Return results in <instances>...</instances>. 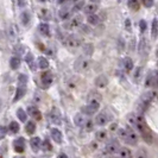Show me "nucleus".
<instances>
[{
	"label": "nucleus",
	"instance_id": "1",
	"mask_svg": "<svg viewBox=\"0 0 158 158\" xmlns=\"http://www.w3.org/2000/svg\"><path fill=\"white\" fill-rule=\"evenodd\" d=\"M118 135L120 139H123L127 144H135L138 142V135L135 132V130L131 128V127L119 128Z\"/></svg>",
	"mask_w": 158,
	"mask_h": 158
},
{
	"label": "nucleus",
	"instance_id": "47",
	"mask_svg": "<svg viewBox=\"0 0 158 158\" xmlns=\"http://www.w3.org/2000/svg\"><path fill=\"white\" fill-rule=\"evenodd\" d=\"M90 1H92V2H99L100 0H90Z\"/></svg>",
	"mask_w": 158,
	"mask_h": 158
},
{
	"label": "nucleus",
	"instance_id": "49",
	"mask_svg": "<svg viewBox=\"0 0 158 158\" xmlns=\"http://www.w3.org/2000/svg\"><path fill=\"white\" fill-rule=\"evenodd\" d=\"M16 158H24V157H16Z\"/></svg>",
	"mask_w": 158,
	"mask_h": 158
},
{
	"label": "nucleus",
	"instance_id": "38",
	"mask_svg": "<svg viewBox=\"0 0 158 158\" xmlns=\"http://www.w3.org/2000/svg\"><path fill=\"white\" fill-rule=\"evenodd\" d=\"M55 113H56V111L52 112V114H51V120H52V123H54V124L60 125V123H61V120H60V115H58V114L56 115Z\"/></svg>",
	"mask_w": 158,
	"mask_h": 158
},
{
	"label": "nucleus",
	"instance_id": "36",
	"mask_svg": "<svg viewBox=\"0 0 158 158\" xmlns=\"http://www.w3.org/2000/svg\"><path fill=\"white\" fill-rule=\"evenodd\" d=\"M93 127H94V123H93V120L88 118L87 123H86V125H85V127H83V128H85L86 131H88V132H89V131H92V130H93Z\"/></svg>",
	"mask_w": 158,
	"mask_h": 158
},
{
	"label": "nucleus",
	"instance_id": "14",
	"mask_svg": "<svg viewBox=\"0 0 158 158\" xmlns=\"http://www.w3.org/2000/svg\"><path fill=\"white\" fill-rule=\"evenodd\" d=\"M13 146H15V150L17 152H19V153L23 152L25 150V140H24V138H18V139H16L15 143H13Z\"/></svg>",
	"mask_w": 158,
	"mask_h": 158
},
{
	"label": "nucleus",
	"instance_id": "34",
	"mask_svg": "<svg viewBox=\"0 0 158 158\" xmlns=\"http://www.w3.org/2000/svg\"><path fill=\"white\" fill-rule=\"evenodd\" d=\"M128 6L133 11H137L139 8V0H128Z\"/></svg>",
	"mask_w": 158,
	"mask_h": 158
},
{
	"label": "nucleus",
	"instance_id": "35",
	"mask_svg": "<svg viewBox=\"0 0 158 158\" xmlns=\"http://www.w3.org/2000/svg\"><path fill=\"white\" fill-rule=\"evenodd\" d=\"M26 82H27V76L24 75V74H20V75L18 76V85L26 86Z\"/></svg>",
	"mask_w": 158,
	"mask_h": 158
},
{
	"label": "nucleus",
	"instance_id": "45",
	"mask_svg": "<svg viewBox=\"0 0 158 158\" xmlns=\"http://www.w3.org/2000/svg\"><path fill=\"white\" fill-rule=\"evenodd\" d=\"M58 158H68V156H67L64 152H61V153L58 155Z\"/></svg>",
	"mask_w": 158,
	"mask_h": 158
},
{
	"label": "nucleus",
	"instance_id": "3",
	"mask_svg": "<svg viewBox=\"0 0 158 158\" xmlns=\"http://www.w3.org/2000/svg\"><path fill=\"white\" fill-rule=\"evenodd\" d=\"M64 44L69 49H77L81 45V40L79 37H76L75 35H70L64 40Z\"/></svg>",
	"mask_w": 158,
	"mask_h": 158
},
{
	"label": "nucleus",
	"instance_id": "43",
	"mask_svg": "<svg viewBox=\"0 0 158 158\" xmlns=\"http://www.w3.org/2000/svg\"><path fill=\"white\" fill-rule=\"evenodd\" d=\"M5 135H6V128L5 126H1V139L5 137Z\"/></svg>",
	"mask_w": 158,
	"mask_h": 158
},
{
	"label": "nucleus",
	"instance_id": "7",
	"mask_svg": "<svg viewBox=\"0 0 158 158\" xmlns=\"http://www.w3.org/2000/svg\"><path fill=\"white\" fill-rule=\"evenodd\" d=\"M88 118L86 117V114L85 113H79V114H76L75 117H74V124L76 125V126L79 127H85L86 125V123H87Z\"/></svg>",
	"mask_w": 158,
	"mask_h": 158
},
{
	"label": "nucleus",
	"instance_id": "4",
	"mask_svg": "<svg viewBox=\"0 0 158 158\" xmlns=\"http://www.w3.org/2000/svg\"><path fill=\"white\" fill-rule=\"evenodd\" d=\"M82 24V16L80 15H76V16L71 17L70 19L68 20V23L65 24L64 26L68 29V30H71V29H75V27H79Z\"/></svg>",
	"mask_w": 158,
	"mask_h": 158
},
{
	"label": "nucleus",
	"instance_id": "33",
	"mask_svg": "<svg viewBox=\"0 0 158 158\" xmlns=\"http://www.w3.org/2000/svg\"><path fill=\"white\" fill-rule=\"evenodd\" d=\"M25 61H26V63L31 67V69H35V67H33V55H32L31 52H27V55L25 56Z\"/></svg>",
	"mask_w": 158,
	"mask_h": 158
},
{
	"label": "nucleus",
	"instance_id": "41",
	"mask_svg": "<svg viewBox=\"0 0 158 158\" xmlns=\"http://www.w3.org/2000/svg\"><path fill=\"white\" fill-rule=\"evenodd\" d=\"M139 27H140V31L144 32L146 30V22L145 20H140V23H139Z\"/></svg>",
	"mask_w": 158,
	"mask_h": 158
},
{
	"label": "nucleus",
	"instance_id": "27",
	"mask_svg": "<svg viewBox=\"0 0 158 158\" xmlns=\"http://www.w3.org/2000/svg\"><path fill=\"white\" fill-rule=\"evenodd\" d=\"M38 67L40 69H48L49 67V61L45 57H38Z\"/></svg>",
	"mask_w": 158,
	"mask_h": 158
},
{
	"label": "nucleus",
	"instance_id": "23",
	"mask_svg": "<svg viewBox=\"0 0 158 158\" xmlns=\"http://www.w3.org/2000/svg\"><path fill=\"white\" fill-rule=\"evenodd\" d=\"M158 36V20L153 19L152 22V27H151V37L152 38H157Z\"/></svg>",
	"mask_w": 158,
	"mask_h": 158
},
{
	"label": "nucleus",
	"instance_id": "12",
	"mask_svg": "<svg viewBox=\"0 0 158 158\" xmlns=\"http://www.w3.org/2000/svg\"><path fill=\"white\" fill-rule=\"evenodd\" d=\"M27 114L31 115L32 118L36 119V120H40L42 119V113L40 112V110L37 107H33V106H30L27 108Z\"/></svg>",
	"mask_w": 158,
	"mask_h": 158
},
{
	"label": "nucleus",
	"instance_id": "29",
	"mask_svg": "<svg viewBox=\"0 0 158 158\" xmlns=\"http://www.w3.org/2000/svg\"><path fill=\"white\" fill-rule=\"evenodd\" d=\"M87 22L90 25H98L99 24V17L96 16V15H88V18H87Z\"/></svg>",
	"mask_w": 158,
	"mask_h": 158
},
{
	"label": "nucleus",
	"instance_id": "18",
	"mask_svg": "<svg viewBox=\"0 0 158 158\" xmlns=\"http://www.w3.org/2000/svg\"><path fill=\"white\" fill-rule=\"evenodd\" d=\"M38 16H40L43 20H50V19H51V12H50V10H48V8L42 7V8H40V11H38Z\"/></svg>",
	"mask_w": 158,
	"mask_h": 158
},
{
	"label": "nucleus",
	"instance_id": "25",
	"mask_svg": "<svg viewBox=\"0 0 158 158\" xmlns=\"http://www.w3.org/2000/svg\"><path fill=\"white\" fill-rule=\"evenodd\" d=\"M95 137H96V139L98 140H100V142H103V140H106L107 139V132L105 131V130H99L96 133H95Z\"/></svg>",
	"mask_w": 158,
	"mask_h": 158
},
{
	"label": "nucleus",
	"instance_id": "48",
	"mask_svg": "<svg viewBox=\"0 0 158 158\" xmlns=\"http://www.w3.org/2000/svg\"><path fill=\"white\" fill-rule=\"evenodd\" d=\"M40 1H42V2H47V1H50V0H40Z\"/></svg>",
	"mask_w": 158,
	"mask_h": 158
},
{
	"label": "nucleus",
	"instance_id": "6",
	"mask_svg": "<svg viewBox=\"0 0 158 158\" xmlns=\"http://www.w3.org/2000/svg\"><path fill=\"white\" fill-rule=\"evenodd\" d=\"M90 67V61L87 58H79L75 63V68L79 71H86Z\"/></svg>",
	"mask_w": 158,
	"mask_h": 158
},
{
	"label": "nucleus",
	"instance_id": "13",
	"mask_svg": "<svg viewBox=\"0 0 158 158\" xmlns=\"http://www.w3.org/2000/svg\"><path fill=\"white\" fill-rule=\"evenodd\" d=\"M50 135H51V138L55 143H57V144L62 143V133H61V131L58 128H52Z\"/></svg>",
	"mask_w": 158,
	"mask_h": 158
},
{
	"label": "nucleus",
	"instance_id": "10",
	"mask_svg": "<svg viewBox=\"0 0 158 158\" xmlns=\"http://www.w3.org/2000/svg\"><path fill=\"white\" fill-rule=\"evenodd\" d=\"M107 123H108V117L106 113H99L95 117V124L99 126H105V125H107Z\"/></svg>",
	"mask_w": 158,
	"mask_h": 158
},
{
	"label": "nucleus",
	"instance_id": "19",
	"mask_svg": "<svg viewBox=\"0 0 158 158\" xmlns=\"http://www.w3.org/2000/svg\"><path fill=\"white\" fill-rule=\"evenodd\" d=\"M7 36L11 40H15L18 37V29L16 25H11L7 29Z\"/></svg>",
	"mask_w": 158,
	"mask_h": 158
},
{
	"label": "nucleus",
	"instance_id": "31",
	"mask_svg": "<svg viewBox=\"0 0 158 158\" xmlns=\"http://www.w3.org/2000/svg\"><path fill=\"white\" fill-rule=\"evenodd\" d=\"M22 23L24 25H27V24L30 23V13L27 12V11H24L23 13H22Z\"/></svg>",
	"mask_w": 158,
	"mask_h": 158
},
{
	"label": "nucleus",
	"instance_id": "26",
	"mask_svg": "<svg viewBox=\"0 0 158 158\" xmlns=\"http://www.w3.org/2000/svg\"><path fill=\"white\" fill-rule=\"evenodd\" d=\"M10 65H11V68L12 69H18L19 68V65H20V60H19V57H12L11 60H10Z\"/></svg>",
	"mask_w": 158,
	"mask_h": 158
},
{
	"label": "nucleus",
	"instance_id": "15",
	"mask_svg": "<svg viewBox=\"0 0 158 158\" xmlns=\"http://www.w3.org/2000/svg\"><path fill=\"white\" fill-rule=\"evenodd\" d=\"M30 145H31L32 150L35 151V152H37L42 148V142H40V137H33L31 140H30Z\"/></svg>",
	"mask_w": 158,
	"mask_h": 158
},
{
	"label": "nucleus",
	"instance_id": "20",
	"mask_svg": "<svg viewBox=\"0 0 158 158\" xmlns=\"http://www.w3.org/2000/svg\"><path fill=\"white\" fill-rule=\"evenodd\" d=\"M123 65H124V69L130 73V71H132V69H133V61L130 57H125L123 60Z\"/></svg>",
	"mask_w": 158,
	"mask_h": 158
},
{
	"label": "nucleus",
	"instance_id": "8",
	"mask_svg": "<svg viewBox=\"0 0 158 158\" xmlns=\"http://www.w3.org/2000/svg\"><path fill=\"white\" fill-rule=\"evenodd\" d=\"M52 75H51V73H43L42 74V77H40V81H42V86L44 88H48L51 86V83H52Z\"/></svg>",
	"mask_w": 158,
	"mask_h": 158
},
{
	"label": "nucleus",
	"instance_id": "11",
	"mask_svg": "<svg viewBox=\"0 0 158 158\" xmlns=\"http://www.w3.org/2000/svg\"><path fill=\"white\" fill-rule=\"evenodd\" d=\"M108 85V79L106 75H99L95 80V86L98 88H105Z\"/></svg>",
	"mask_w": 158,
	"mask_h": 158
},
{
	"label": "nucleus",
	"instance_id": "9",
	"mask_svg": "<svg viewBox=\"0 0 158 158\" xmlns=\"http://www.w3.org/2000/svg\"><path fill=\"white\" fill-rule=\"evenodd\" d=\"M153 96H155V94L152 92H148V93H145V94L143 95L142 99H140V103H142V106L144 108H146L150 105L151 101L153 100Z\"/></svg>",
	"mask_w": 158,
	"mask_h": 158
},
{
	"label": "nucleus",
	"instance_id": "39",
	"mask_svg": "<svg viewBox=\"0 0 158 158\" xmlns=\"http://www.w3.org/2000/svg\"><path fill=\"white\" fill-rule=\"evenodd\" d=\"M83 7H85V2H83V1H80L79 4L74 5L73 10H74V11H80V10H83Z\"/></svg>",
	"mask_w": 158,
	"mask_h": 158
},
{
	"label": "nucleus",
	"instance_id": "46",
	"mask_svg": "<svg viewBox=\"0 0 158 158\" xmlns=\"http://www.w3.org/2000/svg\"><path fill=\"white\" fill-rule=\"evenodd\" d=\"M126 27H127V30H128V31H131V27H130V20H128V19L126 20Z\"/></svg>",
	"mask_w": 158,
	"mask_h": 158
},
{
	"label": "nucleus",
	"instance_id": "22",
	"mask_svg": "<svg viewBox=\"0 0 158 158\" xmlns=\"http://www.w3.org/2000/svg\"><path fill=\"white\" fill-rule=\"evenodd\" d=\"M38 30H40V32L42 33V35H43V36H48V37L50 36V26H49L47 23H42V24H40V29H38Z\"/></svg>",
	"mask_w": 158,
	"mask_h": 158
},
{
	"label": "nucleus",
	"instance_id": "5",
	"mask_svg": "<svg viewBox=\"0 0 158 158\" xmlns=\"http://www.w3.org/2000/svg\"><path fill=\"white\" fill-rule=\"evenodd\" d=\"M119 143L117 140H112L106 146H105V150H103V155H114L119 152Z\"/></svg>",
	"mask_w": 158,
	"mask_h": 158
},
{
	"label": "nucleus",
	"instance_id": "28",
	"mask_svg": "<svg viewBox=\"0 0 158 158\" xmlns=\"http://www.w3.org/2000/svg\"><path fill=\"white\" fill-rule=\"evenodd\" d=\"M17 117L19 118L20 121L25 123V121H26V118H27V114H26V112L24 111L23 108H18V111H17Z\"/></svg>",
	"mask_w": 158,
	"mask_h": 158
},
{
	"label": "nucleus",
	"instance_id": "16",
	"mask_svg": "<svg viewBox=\"0 0 158 158\" xmlns=\"http://www.w3.org/2000/svg\"><path fill=\"white\" fill-rule=\"evenodd\" d=\"M96 11H98V5L94 4V2L87 4V5H85V7H83V12H85L86 15H94Z\"/></svg>",
	"mask_w": 158,
	"mask_h": 158
},
{
	"label": "nucleus",
	"instance_id": "21",
	"mask_svg": "<svg viewBox=\"0 0 158 158\" xmlns=\"http://www.w3.org/2000/svg\"><path fill=\"white\" fill-rule=\"evenodd\" d=\"M118 155H119V158H132V152H131L130 149H127V148L120 149Z\"/></svg>",
	"mask_w": 158,
	"mask_h": 158
},
{
	"label": "nucleus",
	"instance_id": "2",
	"mask_svg": "<svg viewBox=\"0 0 158 158\" xmlns=\"http://www.w3.org/2000/svg\"><path fill=\"white\" fill-rule=\"evenodd\" d=\"M99 108H100V99L89 98L88 103L82 107V113H85L86 115H93L99 111Z\"/></svg>",
	"mask_w": 158,
	"mask_h": 158
},
{
	"label": "nucleus",
	"instance_id": "17",
	"mask_svg": "<svg viewBox=\"0 0 158 158\" xmlns=\"http://www.w3.org/2000/svg\"><path fill=\"white\" fill-rule=\"evenodd\" d=\"M25 92H26V86H22V85H19L18 88H17V92H16V95H15L13 101L16 102V101H18V100H20L24 95H25Z\"/></svg>",
	"mask_w": 158,
	"mask_h": 158
},
{
	"label": "nucleus",
	"instance_id": "50",
	"mask_svg": "<svg viewBox=\"0 0 158 158\" xmlns=\"http://www.w3.org/2000/svg\"><path fill=\"white\" fill-rule=\"evenodd\" d=\"M110 158H114V157H110Z\"/></svg>",
	"mask_w": 158,
	"mask_h": 158
},
{
	"label": "nucleus",
	"instance_id": "30",
	"mask_svg": "<svg viewBox=\"0 0 158 158\" xmlns=\"http://www.w3.org/2000/svg\"><path fill=\"white\" fill-rule=\"evenodd\" d=\"M60 17H61V19H68L69 17H70V11H69V8H62V10H60Z\"/></svg>",
	"mask_w": 158,
	"mask_h": 158
},
{
	"label": "nucleus",
	"instance_id": "32",
	"mask_svg": "<svg viewBox=\"0 0 158 158\" xmlns=\"http://www.w3.org/2000/svg\"><path fill=\"white\" fill-rule=\"evenodd\" d=\"M8 130H10L12 133H18V132H19V125H18V123H17V121H12V123L10 124V126H8Z\"/></svg>",
	"mask_w": 158,
	"mask_h": 158
},
{
	"label": "nucleus",
	"instance_id": "37",
	"mask_svg": "<svg viewBox=\"0 0 158 158\" xmlns=\"http://www.w3.org/2000/svg\"><path fill=\"white\" fill-rule=\"evenodd\" d=\"M42 149L44 151H50L52 148H51V144H50V140L49 139H45L44 142H43V144H42Z\"/></svg>",
	"mask_w": 158,
	"mask_h": 158
},
{
	"label": "nucleus",
	"instance_id": "40",
	"mask_svg": "<svg viewBox=\"0 0 158 158\" xmlns=\"http://www.w3.org/2000/svg\"><path fill=\"white\" fill-rule=\"evenodd\" d=\"M142 2L145 7H152L155 1H153V0H142Z\"/></svg>",
	"mask_w": 158,
	"mask_h": 158
},
{
	"label": "nucleus",
	"instance_id": "42",
	"mask_svg": "<svg viewBox=\"0 0 158 158\" xmlns=\"http://www.w3.org/2000/svg\"><path fill=\"white\" fill-rule=\"evenodd\" d=\"M135 158H148V157H146V153H145L144 151H139V152L137 153Z\"/></svg>",
	"mask_w": 158,
	"mask_h": 158
},
{
	"label": "nucleus",
	"instance_id": "44",
	"mask_svg": "<svg viewBox=\"0 0 158 158\" xmlns=\"http://www.w3.org/2000/svg\"><path fill=\"white\" fill-rule=\"evenodd\" d=\"M17 4H18V6L23 7L24 5H25V0H17Z\"/></svg>",
	"mask_w": 158,
	"mask_h": 158
},
{
	"label": "nucleus",
	"instance_id": "24",
	"mask_svg": "<svg viewBox=\"0 0 158 158\" xmlns=\"http://www.w3.org/2000/svg\"><path fill=\"white\" fill-rule=\"evenodd\" d=\"M25 131L27 135H33L36 131V124L33 121H27V124L25 126Z\"/></svg>",
	"mask_w": 158,
	"mask_h": 158
}]
</instances>
